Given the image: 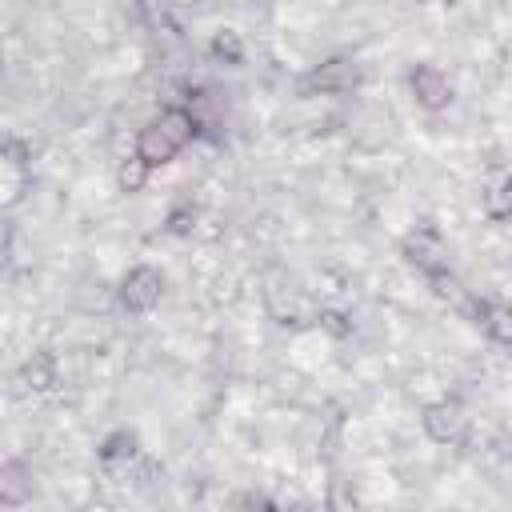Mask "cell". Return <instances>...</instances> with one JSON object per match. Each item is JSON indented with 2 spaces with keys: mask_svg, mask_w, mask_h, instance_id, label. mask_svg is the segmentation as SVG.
Wrapping results in <instances>:
<instances>
[{
  "mask_svg": "<svg viewBox=\"0 0 512 512\" xmlns=\"http://www.w3.org/2000/svg\"><path fill=\"white\" fill-rule=\"evenodd\" d=\"M364 72L352 56H328L320 60L316 68H308L300 80H296V92L300 96H336V92H352L360 88Z\"/></svg>",
  "mask_w": 512,
  "mask_h": 512,
  "instance_id": "cell-1",
  "label": "cell"
},
{
  "mask_svg": "<svg viewBox=\"0 0 512 512\" xmlns=\"http://www.w3.org/2000/svg\"><path fill=\"white\" fill-rule=\"evenodd\" d=\"M164 300V272L156 264H132L124 276H120V304L136 316L152 312L156 304Z\"/></svg>",
  "mask_w": 512,
  "mask_h": 512,
  "instance_id": "cell-2",
  "label": "cell"
},
{
  "mask_svg": "<svg viewBox=\"0 0 512 512\" xmlns=\"http://www.w3.org/2000/svg\"><path fill=\"white\" fill-rule=\"evenodd\" d=\"M408 92H412L416 108H424V112H444V108L452 104V96H456L452 80H448L444 68L432 64V60L412 64V72H408Z\"/></svg>",
  "mask_w": 512,
  "mask_h": 512,
  "instance_id": "cell-3",
  "label": "cell"
},
{
  "mask_svg": "<svg viewBox=\"0 0 512 512\" xmlns=\"http://www.w3.org/2000/svg\"><path fill=\"white\" fill-rule=\"evenodd\" d=\"M420 428H424V436H428L432 444H456V440L464 436V428H468V416H464L460 400H448V396H444V400L424 404Z\"/></svg>",
  "mask_w": 512,
  "mask_h": 512,
  "instance_id": "cell-4",
  "label": "cell"
},
{
  "mask_svg": "<svg viewBox=\"0 0 512 512\" xmlns=\"http://www.w3.org/2000/svg\"><path fill=\"white\" fill-rule=\"evenodd\" d=\"M404 260L412 268H420L424 276L448 268V248H444V236L436 228H416L404 236Z\"/></svg>",
  "mask_w": 512,
  "mask_h": 512,
  "instance_id": "cell-5",
  "label": "cell"
},
{
  "mask_svg": "<svg viewBox=\"0 0 512 512\" xmlns=\"http://www.w3.org/2000/svg\"><path fill=\"white\" fill-rule=\"evenodd\" d=\"M132 152H136L140 160H148L152 168H164V164H172V160H176L184 148H180V144H176V140H172V136H168V132H164L156 120H152V124H144V128L136 132Z\"/></svg>",
  "mask_w": 512,
  "mask_h": 512,
  "instance_id": "cell-6",
  "label": "cell"
},
{
  "mask_svg": "<svg viewBox=\"0 0 512 512\" xmlns=\"http://www.w3.org/2000/svg\"><path fill=\"white\" fill-rule=\"evenodd\" d=\"M20 384L28 388V392H52L56 384H60V364H56V356L52 352H32V356H24V364H20Z\"/></svg>",
  "mask_w": 512,
  "mask_h": 512,
  "instance_id": "cell-7",
  "label": "cell"
},
{
  "mask_svg": "<svg viewBox=\"0 0 512 512\" xmlns=\"http://www.w3.org/2000/svg\"><path fill=\"white\" fill-rule=\"evenodd\" d=\"M96 456H100V464H128V460H136L140 456V432L128 428V424L104 432L100 444H96Z\"/></svg>",
  "mask_w": 512,
  "mask_h": 512,
  "instance_id": "cell-8",
  "label": "cell"
},
{
  "mask_svg": "<svg viewBox=\"0 0 512 512\" xmlns=\"http://www.w3.org/2000/svg\"><path fill=\"white\" fill-rule=\"evenodd\" d=\"M208 52H212V60H220V64H228V68H240V64L248 60V44H244V36H240L236 28H228V24H220V28L212 32Z\"/></svg>",
  "mask_w": 512,
  "mask_h": 512,
  "instance_id": "cell-9",
  "label": "cell"
},
{
  "mask_svg": "<svg viewBox=\"0 0 512 512\" xmlns=\"http://www.w3.org/2000/svg\"><path fill=\"white\" fill-rule=\"evenodd\" d=\"M156 124H160L180 148H188V144L196 140V116H192L184 104H164L160 116H156Z\"/></svg>",
  "mask_w": 512,
  "mask_h": 512,
  "instance_id": "cell-10",
  "label": "cell"
},
{
  "mask_svg": "<svg viewBox=\"0 0 512 512\" xmlns=\"http://www.w3.org/2000/svg\"><path fill=\"white\" fill-rule=\"evenodd\" d=\"M148 180H152V164L140 160L136 152L116 164V192H120V196H140V192L148 188Z\"/></svg>",
  "mask_w": 512,
  "mask_h": 512,
  "instance_id": "cell-11",
  "label": "cell"
},
{
  "mask_svg": "<svg viewBox=\"0 0 512 512\" xmlns=\"http://www.w3.org/2000/svg\"><path fill=\"white\" fill-rule=\"evenodd\" d=\"M480 324L484 332L496 340V344H512V300H492V304H480Z\"/></svg>",
  "mask_w": 512,
  "mask_h": 512,
  "instance_id": "cell-12",
  "label": "cell"
},
{
  "mask_svg": "<svg viewBox=\"0 0 512 512\" xmlns=\"http://www.w3.org/2000/svg\"><path fill=\"white\" fill-rule=\"evenodd\" d=\"M196 224H200V208L192 204V200H176L168 212H164V232L168 236H176V240H188L192 232H196Z\"/></svg>",
  "mask_w": 512,
  "mask_h": 512,
  "instance_id": "cell-13",
  "label": "cell"
},
{
  "mask_svg": "<svg viewBox=\"0 0 512 512\" xmlns=\"http://www.w3.org/2000/svg\"><path fill=\"white\" fill-rule=\"evenodd\" d=\"M312 324H316L320 332H328L332 340H348V336L356 332V324H352V316H348L344 308H316Z\"/></svg>",
  "mask_w": 512,
  "mask_h": 512,
  "instance_id": "cell-14",
  "label": "cell"
},
{
  "mask_svg": "<svg viewBox=\"0 0 512 512\" xmlns=\"http://www.w3.org/2000/svg\"><path fill=\"white\" fill-rule=\"evenodd\" d=\"M480 208H484L488 220H512V180L488 188L484 200H480Z\"/></svg>",
  "mask_w": 512,
  "mask_h": 512,
  "instance_id": "cell-15",
  "label": "cell"
},
{
  "mask_svg": "<svg viewBox=\"0 0 512 512\" xmlns=\"http://www.w3.org/2000/svg\"><path fill=\"white\" fill-rule=\"evenodd\" d=\"M4 160H8V168H24L32 160V148L20 136H4Z\"/></svg>",
  "mask_w": 512,
  "mask_h": 512,
  "instance_id": "cell-16",
  "label": "cell"
},
{
  "mask_svg": "<svg viewBox=\"0 0 512 512\" xmlns=\"http://www.w3.org/2000/svg\"><path fill=\"white\" fill-rule=\"evenodd\" d=\"M176 8H192V4H200V0H172Z\"/></svg>",
  "mask_w": 512,
  "mask_h": 512,
  "instance_id": "cell-17",
  "label": "cell"
}]
</instances>
